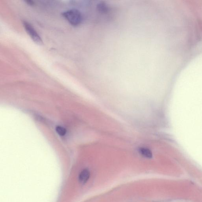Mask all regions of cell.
<instances>
[{
    "label": "cell",
    "mask_w": 202,
    "mask_h": 202,
    "mask_svg": "<svg viewBox=\"0 0 202 202\" xmlns=\"http://www.w3.org/2000/svg\"><path fill=\"white\" fill-rule=\"evenodd\" d=\"M23 25L27 33L35 43L40 45L43 44L41 37L31 24L27 21H23Z\"/></svg>",
    "instance_id": "obj_2"
},
{
    "label": "cell",
    "mask_w": 202,
    "mask_h": 202,
    "mask_svg": "<svg viewBox=\"0 0 202 202\" xmlns=\"http://www.w3.org/2000/svg\"><path fill=\"white\" fill-rule=\"evenodd\" d=\"M90 177V172L88 169H84L79 176V180L81 184H85L88 181Z\"/></svg>",
    "instance_id": "obj_3"
},
{
    "label": "cell",
    "mask_w": 202,
    "mask_h": 202,
    "mask_svg": "<svg viewBox=\"0 0 202 202\" xmlns=\"http://www.w3.org/2000/svg\"><path fill=\"white\" fill-rule=\"evenodd\" d=\"M62 16L71 25L77 26L83 22V17L81 12L77 9H71L62 13Z\"/></svg>",
    "instance_id": "obj_1"
},
{
    "label": "cell",
    "mask_w": 202,
    "mask_h": 202,
    "mask_svg": "<svg viewBox=\"0 0 202 202\" xmlns=\"http://www.w3.org/2000/svg\"><path fill=\"white\" fill-rule=\"evenodd\" d=\"M25 2L27 3L29 5L31 6H33L34 5V3L33 1H26Z\"/></svg>",
    "instance_id": "obj_6"
},
{
    "label": "cell",
    "mask_w": 202,
    "mask_h": 202,
    "mask_svg": "<svg viewBox=\"0 0 202 202\" xmlns=\"http://www.w3.org/2000/svg\"><path fill=\"white\" fill-rule=\"evenodd\" d=\"M140 153L146 158H151L152 157V152L148 148H141L140 149Z\"/></svg>",
    "instance_id": "obj_4"
},
{
    "label": "cell",
    "mask_w": 202,
    "mask_h": 202,
    "mask_svg": "<svg viewBox=\"0 0 202 202\" xmlns=\"http://www.w3.org/2000/svg\"><path fill=\"white\" fill-rule=\"evenodd\" d=\"M56 131L57 133L60 136L65 135L67 132L65 128L60 126H57L56 128Z\"/></svg>",
    "instance_id": "obj_5"
}]
</instances>
